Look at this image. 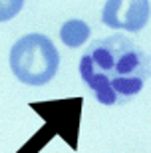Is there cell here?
I'll list each match as a JSON object with an SVG mask.
<instances>
[{"label":"cell","mask_w":151,"mask_h":153,"mask_svg":"<svg viewBox=\"0 0 151 153\" xmlns=\"http://www.w3.org/2000/svg\"><path fill=\"white\" fill-rule=\"evenodd\" d=\"M60 68V52L48 36L28 34L10 50V70L22 84L44 85Z\"/></svg>","instance_id":"cell-2"},{"label":"cell","mask_w":151,"mask_h":153,"mask_svg":"<svg viewBox=\"0 0 151 153\" xmlns=\"http://www.w3.org/2000/svg\"><path fill=\"white\" fill-rule=\"evenodd\" d=\"M24 2L22 0H0V22L10 20L22 10Z\"/></svg>","instance_id":"cell-5"},{"label":"cell","mask_w":151,"mask_h":153,"mask_svg":"<svg viewBox=\"0 0 151 153\" xmlns=\"http://www.w3.org/2000/svg\"><path fill=\"white\" fill-rule=\"evenodd\" d=\"M151 74V62L131 40L109 36L82 56L80 76L103 105L131 100Z\"/></svg>","instance_id":"cell-1"},{"label":"cell","mask_w":151,"mask_h":153,"mask_svg":"<svg viewBox=\"0 0 151 153\" xmlns=\"http://www.w3.org/2000/svg\"><path fill=\"white\" fill-rule=\"evenodd\" d=\"M151 6L147 0H107L101 22L109 28L139 32L149 20Z\"/></svg>","instance_id":"cell-3"},{"label":"cell","mask_w":151,"mask_h":153,"mask_svg":"<svg viewBox=\"0 0 151 153\" xmlns=\"http://www.w3.org/2000/svg\"><path fill=\"white\" fill-rule=\"evenodd\" d=\"M60 38L66 46L78 48V46L86 44V40L90 38V26L84 20H68L60 28Z\"/></svg>","instance_id":"cell-4"}]
</instances>
